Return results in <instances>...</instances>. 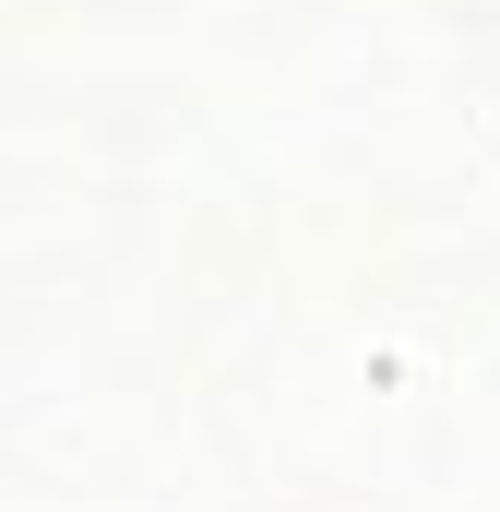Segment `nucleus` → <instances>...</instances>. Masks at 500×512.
<instances>
[]
</instances>
